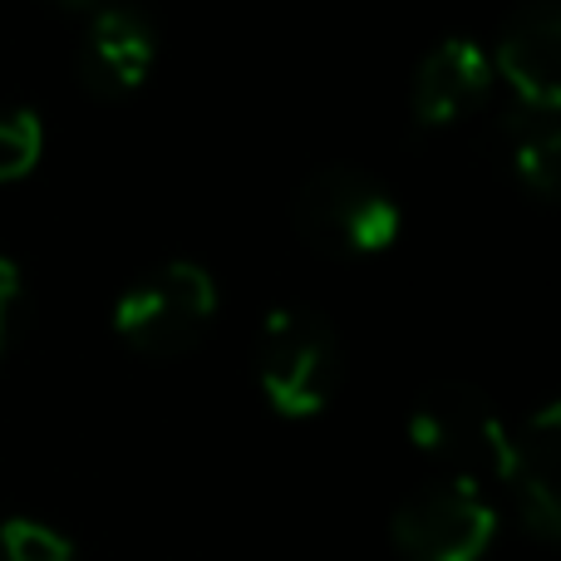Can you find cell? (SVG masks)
Instances as JSON below:
<instances>
[{
    "instance_id": "cell-6",
    "label": "cell",
    "mask_w": 561,
    "mask_h": 561,
    "mask_svg": "<svg viewBox=\"0 0 561 561\" xmlns=\"http://www.w3.org/2000/svg\"><path fill=\"white\" fill-rule=\"evenodd\" d=\"M493 69L507 79L523 108H547L557 114L561 104V5L557 0H523L497 30Z\"/></svg>"
},
{
    "instance_id": "cell-14",
    "label": "cell",
    "mask_w": 561,
    "mask_h": 561,
    "mask_svg": "<svg viewBox=\"0 0 561 561\" xmlns=\"http://www.w3.org/2000/svg\"><path fill=\"white\" fill-rule=\"evenodd\" d=\"M55 5L75 10V15H94V10H104V5H108V0H55Z\"/></svg>"
},
{
    "instance_id": "cell-13",
    "label": "cell",
    "mask_w": 561,
    "mask_h": 561,
    "mask_svg": "<svg viewBox=\"0 0 561 561\" xmlns=\"http://www.w3.org/2000/svg\"><path fill=\"white\" fill-rule=\"evenodd\" d=\"M20 320H25V276L20 266L0 252V355L15 345L20 335Z\"/></svg>"
},
{
    "instance_id": "cell-8",
    "label": "cell",
    "mask_w": 561,
    "mask_h": 561,
    "mask_svg": "<svg viewBox=\"0 0 561 561\" xmlns=\"http://www.w3.org/2000/svg\"><path fill=\"white\" fill-rule=\"evenodd\" d=\"M153 59H158V35L144 10L108 0L104 10L89 15V30L79 39V79L94 94H104V99L134 94L148 79Z\"/></svg>"
},
{
    "instance_id": "cell-12",
    "label": "cell",
    "mask_w": 561,
    "mask_h": 561,
    "mask_svg": "<svg viewBox=\"0 0 561 561\" xmlns=\"http://www.w3.org/2000/svg\"><path fill=\"white\" fill-rule=\"evenodd\" d=\"M0 561H79L75 542L39 517H5L0 523Z\"/></svg>"
},
{
    "instance_id": "cell-9",
    "label": "cell",
    "mask_w": 561,
    "mask_h": 561,
    "mask_svg": "<svg viewBox=\"0 0 561 561\" xmlns=\"http://www.w3.org/2000/svg\"><path fill=\"white\" fill-rule=\"evenodd\" d=\"M493 89V59L473 35H448L414 69V118L444 128L468 118Z\"/></svg>"
},
{
    "instance_id": "cell-5",
    "label": "cell",
    "mask_w": 561,
    "mask_h": 561,
    "mask_svg": "<svg viewBox=\"0 0 561 561\" xmlns=\"http://www.w3.org/2000/svg\"><path fill=\"white\" fill-rule=\"evenodd\" d=\"M389 537L409 561H483L497 537V507L463 478H434L394 507Z\"/></svg>"
},
{
    "instance_id": "cell-11",
    "label": "cell",
    "mask_w": 561,
    "mask_h": 561,
    "mask_svg": "<svg viewBox=\"0 0 561 561\" xmlns=\"http://www.w3.org/2000/svg\"><path fill=\"white\" fill-rule=\"evenodd\" d=\"M45 118L30 104H0V183H20L39 168Z\"/></svg>"
},
{
    "instance_id": "cell-1",
    "label": "cell",
    "mask_w": 561,
    "mask_h": 561,
    "mask_svg": "<svg viewBox=\"0 0 561 561\" xmlns=\"http://www.w3.org/2000/svg\"><path fill=\"white\" fill-rule=\"evenodd\" d=\"M345 379L340 330L310 306H276L256 335V385L280 419H310Z\"/></svg>"
},
{
    "instance_id": "cell-7",
    "label": "cell",
    "mask_w": 561,
    "mask_h": 561,
    "mask_svg": "<svg viewBox=\"0 0 561 561\" xmlns=\"http://www.w3.org/2000/svg\"><path fill=\"white\" fill-rule=\"evenodd\" d=\"M503 483L513 488V503L523 527L537 542H557L561 537V404H542L513 434V454H507Z\"/></svg>"
},
{
    "instance_id": "cell-3",
    "label": "cell",
    "mask_w": 561,
    "mask_h": 561,
    "mask_svg": "<svg viewBox=\"0 0 561 561\" xmlns=\"http://www.w3.org/2000/svg\"><path fill=\"white\" fill-rule=\"evenodd\" d=\"M217 316V280L197 262H163L114 300V335L138 355H187Z\"/></svg>"
},
{
    "instance_id": "cell-4",
    "label": "cell",
    "mask_w": 561,
    "mask_h": 561,
    "mask_svg": "<svg viewBox=\"0 0 561 561\" xmlns=\"http://www.w3.org/2000/svg\"><path fill=\"white\" fill-rule=\"evenodd\" d=\"M296 232L325 256H369L399 237V203L365 168H320L296 193Z\"/></svg>"
},
{
    "instance_id": "cell-10",
    "label": "cell",
    "mask_w": 561,
    "mask_h": 561,
    "mask_svg": "<svg viewBox=\"0 0 561 561\" xmlns=\"http://www.w3.org/2000/svg\"><path fill=\"white\" fill-rule=\"evenodd\" d=\"M503 158L513 168L517 187L533 193L537 203L557 193V178H561V128L557 114L547 108H523L517 104L513 114L503 118Z\"/></svg>"
},
{
    "instance_id": "cell-2",
    "label": "cell",
    "mask_w": 561,
    "mask_h": 561,
    "mask_svg": "<svg viewBox=\"0 0 561 561\" xmlns=\"http://www.w3.org/2000/svg\"><path fill=\"white\" fill-rule=\"evenodd\" d=\"M409 438L434 463H444V478L483 488L488 478L507 473L513 428L503 424L497 404L468 379H438L409 409Z\"/></svg>"
}]
</instances>
